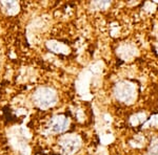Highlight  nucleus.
Here are the masks:
<instances>
[{
  "label": "nucleus",
  "mask_w": 158,
  "mask_h": 155,
  "mask_svg": "<svg viewBox=\"0 0 158 155\" xmlns=\"http://www.w3.org/2000/svg\"><path fill=\"white\" fill-rule=\"evenodd\" d=\"M60 146L62 148V152L65 155H72L79 149V147H80V141H79L78 137L65 136L63 138H61Z\"/></svg>",
  "instance_id": "obj_2"
},
{
  "label": "nucleus",
  "mask_w": 158,
  "mask_h": 155,
  "mask_svg": "<svg viewBox=\"0 0 158 155\" xmlns=\"http://www.w3.org/2000/svg\"><path fill=\"white\" fill-rule=\"evenodd\" d=\"M0 6L7 15H16L19 12V3L16 1H1Z\"/></svg>",
  "instance_id": "obj_4"
},
{
  "label": "nucleus",
  "mask_w": 158,
  "mask_h": 155,
  "mask_svg": "<svg viewBox=\"0 0 158 155\" xmlns=\"http://www.w3.org/2000/svg\"><path fill=\"white\" fill-rule=\"evenodd\" d=\"M69 126V119L68 118L63 115H56L51 118L49 124V129L53 133H61L65 131Z\"/></svg>",
  "instance_id": "obj_3"
},
{
  "label": "nucleus",
  "mask_w": 158,
  "mask_h": 155,
  "mask_svg": "<svg viewBox=\"0 0 158 155\" xmlns=\"http://www.w3.org/2000/svg\"><path fill=\"white\" fill-rule=\"evenodd\" d=\"M57 93L53 88L40 87L33 95V103L39 109L45 110L57 103Z\"/></svg>",
  "instance_id": "obj_1"
}]
</instances>
